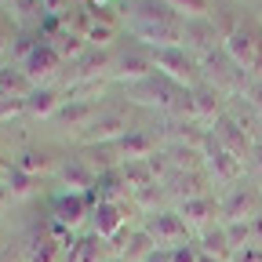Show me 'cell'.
Instances as JSON below:
<instances>
[{
  "instance_id": "12",
  "label": "cell",
  "mask_w": 262,
  "mask_h": 262,
  "mask_svg": "<svg viewBox=\"0 0 262 262\" xmlns=\"http://www.w3.org/2000/svg\"><path fill=\"white\" fill-rule=\"evenodd\" d=\"M91 222H95V233L102 237L106 244L110 241H120L124 237V226H127V204L102 201L98 208H91Z\"/></svg>"
},
{
  "instance_id": "4",
  "label": "cell",
  "mask_w": 262,
  "mask_h": 262,
  "mask_svg": "<svg viewBox=\"0 0 262 262\" xmlns=\"http://www.w3.org/2000/svg\"><path fill=\"white\" fill-rule=\"evenodd\" d=\"M182 91H186V88H179V84H171L168 77L153 73V77H146V80H139V84H131V88H127V98H131L135 106H153V110H160V113H171V110L179 106Z\"/></svg>"
},
{
  "instance_id": "24",
  "label": "cell",
  "mask_w": 262,
  "mask_h": 262,
  "mask_svg": "<svg viewBox=\"0 0 262 262\" xmlns=\"http://www.w3.org/2000/svg\"><path fill=\"white\" fill-rule=\"evenodd\" d=\"M106 106L102 102H62V110H58V120L66 124V127H73V131H84L98 113H102Z\"/></svg>"
},
{
  "instance_id": "36",
  "label": "cell",
  "mask_w": 262,
  "mask_h": 262,
  "mask_svg": "<svg viewBox=\"0 0 262 262\" xmlns=\"http://www.w3.org/2000/svg\"><path fill=\"white\" fill-rule=\"evenodd\" d=\"M40 44V33L37 29H18L15 33V40H11V58H18V62H26L29 58V51Z\"/></svg>"
},
{
  "instance_id": "39",
  "label": "cell",
  "mask_w": 262,
  "mask_h": 262,
  "mask_svg": "<svg viewBox=\"0 0 262 262\" xmlns=\"http://www.w3.org/2000/svg\"><path fill=\"white\" fill-rule=\"evenodd\" d=\"M196 258H201V248H196V244L171 248V262H196Z\"/></svg>"
},
{
  "instance_id": "21",
  "label": "cell",
  "mask_w": 262,
  "mask_h": 262,
  "mask_svg": "<svg viewBox=\"0 0 262 262\" xmlns=\"http://www.w3.org/2000/svg\"><path fill=\"white\" fill-rule=\"evenodd\" d=\"M153 251H157V244H153V237L146 233V229L124 233V237L117 241V258H124V262H146Z\"/></svg>"
},
{
  "instance_id": "45",
  "label": "cell",
  "mask_w": 262,
  "mask_h": 262,
  "mask_svg": "<svg viewBox=\"0 0 262 262\" xmlns=\"http://www.w3.org/2000/svg\"><path fill=\"white\" fill-rule=\"evenodd\" d=\"M91 8H106V4H113V0H88Z\"/></svg>"
},
{
  "instance_id": "32",
  "label": "cell",
  "mask_w": 262,
  "mask_h": 262,
  "mask_svg": "<svg viewBox=\"0 0 262 262\" xmlns=\"http://www.w3.org/2000/svg\"><path fill=\"white\" fill-rule=\"evenodd\" d=\"M33 91L29 77L22 70H11V66H0V98H26Z\"/></svg>"
},
{
  "instance_id": "33",
  "label": "cell",
  "mask_w": 262,
  "mask_h": 262,
  "mask_svg": "<svg viewBox=\"0 0 262 262\" xmlns=\"http://www.w3.org/2000/svg\"><path fill=\"white\" fill-rule=\"evenodd\" d=\"M15 168L37 179V175H48V171L55 168V160H51V153H48V149H22V153H18V160H15Z\"/></svg>"
},
{
  "instance_id": "6",
  "label": "cell",
  "mask_w": 262,
  "mask_h": 262,
  "mask_svg": "<svg viewBox=\"0 0 262 262\" xmlns=\"http://www.w3.org/2000/svg\"><path fill=\"white\" fill-rule=\"evenodd\" d=\"M127 131H135V127H131L124 110H102L84 131H73V142H80V149L84 146H102V142H120Z\"/></svg>"
},
{
  "instance_id": "14",
  "label": "cell",
  "mask_w": 262,
  "mask_h": 262,
  "mask_svg": "<svg viewBox=\"0 0 262 262\" xmlns=\"http://www.w3.org/2000/svg\"><path fill=\"white\" fill-rule=\"evenodd\" d=\"M153 55H139V51H131V55H120V58H113V70H110V80H117V84H139V80H146V77H153Z\"/></svg>"
},
{
  "instance_id": "46",
  "label": "cell",
  "mask_w": 262,
  "mask_h": 262,
  "mask_svg": "<svg viewBox=\"0 0 262 262\" xmlns=\"http://www.w3.org/2000/svg\"><path fill=\"white\" fill-rule=\"evenodd\" d=\"M8 201H11V196H8V193H4V189H0V208H4V204H8Z\"/></svg>"
},
{
  "instance_id": "28",
  "label": "cell",
  "mask_w": 262,
  "mask_h": 262,
  "mask_svg": "<svg viewBox=\"0 0 262 262\" xmlns=\"http://www.w3.org/2000/svg\"><path fill=\"white\" fill-rule=\"evenodd\" d=\"M58 110H62V98L51 88H33L26 95V113L29 117H58Z\"/></svg>"
},
{
  "instance_id": "1",
  "label": "cell",
  "mask_w": 262,
  "mask_h": 262,
  "mask_svg": "<svg viewBox=\"0 0 262 262\" xmlns=\"http://www.w3.org/2000/svg\"><path fill=\"white\" fill-rule=\"evenodd\" d=\"M127 29L135 40L149 44L153 51L186 48V18L175 15L164 0H135L127 11Z\"/></svg>"
},
{
  "instance_id": "19",
  "label": "cell",
  "mask_w": 262,
  "mask_h": 262,
  "mask_svg": "<svg viewBox=\"0 0 262 262\" xmlns=\"http://www.w3.org/2000/svg\"><path fill=\"white\" fill-rule=\"evenodd\" d=\"M88 215H91V208H88V201H84L80 193H58L55 201H51V219H55V222H62L66 229L80 226Z\"/></svg>"
},
{
  "instance_id": "20",
  "label": "cell",
  "mask_w": 262,
  "mask_h": 262,
  "mask_svg": "<svg viewBox=\"0 0 262 262\" xmlns=\"http://www.w3.org/2000/svg\"><path fill=\"white\" fill-rule=\"evenodd\" d=\"M117 149H120L124 164L127 160H149V157H157V135L146 131V127H135V131H127V135L117 142Z\"/></svg>"
},
{
  "instance_id": "40",
  "label": "cell",
  "mask_w": 262,
  "mask_h": 262,
  "mask_svg": "<svg viewBox=\"0 0 262 262\" xmlns=\"http://www.w3.org/2000/svg\"><path fill=\"white\" fill-rule=\"evenodd\" d=\"M11 40H15L11 22H8V15H4V11H0V55H8V51H11Z\"/></svg>"
},
{
  "instance_id": "7",
  "label": "cell",
  "mask_w": 262,
  "mask_h": 262,
  "mask_svg": "<svg viewBox=\"0 0 262 262\" xmlns=\"http://www.w3.org/2000/svg\"><path fill=\"white\" fill-rule=\"evenodd\" d=\"M201 153H204V168H208L211 182H222V186H237V182H241V175H244V160L233 157L226 146H219L211 131H208V142H204Z\"/></svg>"
},
{
  "instance_id": "31",
  "label": "cell",
  "mask_w": 262,
  "mask_h": 262,
  "mask_svg": "<svg viewBox=\"0 0 262 262\" xmlns=\"http://www.w3.org/2000/svg\"><path fill=\"white\" fill-rule=\"evenodd\" d=\"M120 175H124V182H127L131 193H139L146 186H160L157 175H153V168H149V160H127L124 168H120Z\"/></svg>"
},
{
  "instance_id": "15",
  "label": "cell",
  "mask_w": 262,
  "mask_h": 262,
  "mask_svg": "<svg viewBox=\"0 0 262 262\" xmlns=\"http://www.w3.org/2000/svg\"><path fill=\"white\" fill-rule=\"evenodd\" d=\"M222 215H226V222H251V219H258L262 215L258 211V193L251 186H233L229 196L222 201Z\"/></svg>"
},
{
  "instance_id": "3",
  "label": "cell",
  "mask_w": 262,
  "mask_h": 262,
  "mask_svg": "<svg viewBox=\"0 0 262 262\" xmlns=\"http://www.w3.org/2000/svg\"><path fill=\"white\" fill-rule=\"evenodd\" d=\"M153 66H157V73L160 77H168L171 84L193 91V88H201V62H196V55H189L186 48H160L153 51Z\"/></svg>"
},
{
  "instance_id": "23",
  "label": "cell",
  "mask_w": 262,
  "mask_h": 262,
  "mask_svg": "<svg viewBox=\"0 0 262 262\" xmlns=\"http://www.w3.org/2000/svg\"><path fill=\"white\" fill-rule=\"evenodd\" d=\"M215 40H222V37H219V29H215V22H211V18L186 22V44H193L196 58L211 55V51H215Z\"/></svg>"
},
{
  "instance_id": "5",
  "label": "cell",
  "mask_w": 262,
  "mask_h": 262,
  "mask_svg": "<svg viewBox=\"0 0 262 262\" xmlns=\"http://www.w3.org/2000/svg\"><path fill=\"white\" fill-rule=\"evenodd\" d=\"M196 62H201V77H204L208 88H215V91L226 95V98L244 95V88H248V84H244V73L226 58V51H211V55L196 58Z\"/></svg>"
},
{
  "instance_id": "43",
  "label": "cell",
  "mask_w": 262,
  "mask_h": 262,
  "mask_svg": "<svg viewBox=\"0 0 262 262\" xmlns=\"http://www.w3.org/2000/svg\"><path fill=\"white\" fill-rule=\"evenodd\" d=\"M248 160H251V168H255V171H258V179H262V146H255Z\"/></svg>"
},
{
  "instance_id": "30",
  "label": "cell",
  "mask_w": 262,
  "mask_h": 262,
  "mask_svg": "<svg viewBox=\"0 0 262 262\" xmlns=\"http://www.w3.org/2000/svg\"><path fill=\"white\" fill-rule=\"evenodd\" d=\"M66 262H106V241L98 233L80 237L73 244V251H66Z\"/></svg>"
},
{
  "instance_id": "47",
  "label": "cell",
  "mask_w": 262,
  "mask_h": 262,
  "mask_svg": "<svg viewBox=\"0 0 262 262\" xmlns=\"http://www.w3.org/2000/svg\"><path fill=\"white\" fill-rule=\"evenodd\" d=\"M196 262H219V258H211V255H204V251H201V258H196Z\"/></svg>"
},
{
  "instance_id": "9",
  "label": "cell",
  "mask_w": 262,
  "mask_h": 262,
  "mask_svg": "<svg viewBox=\"0 0 262 262\" xmlns=\"http://www.w3.org/2000/svg\"><path fill=\"white\" fill-rule=\"evenodd\" d=\"M62 58H58V51L48 44V40H40L37 48L29 51V58L22 62V73L29 77V84L33 88H48V80H55L58 77V70H62Z\"/></svg>"
},
{
  "instance_id": "35",
  "label": "cell",
  "mask_w": 262,
  "mask_h": 262,
  "mask_svg": "<svg viewBox=\"0 0 262 262\" xmlns=\"http://www.w3.org/2000/svg\"><path fill=\"white\" fill-rule=\"evenodd\" d=\"M8 8H11L22 22H37V26H40L44 15H48V11H44V0H8Z\"/></svg>"
},
{
  "instance_id": "42",
  "label": "cell",
  "mask_w": 262,
  "mask_h": 262,
  "mask_svg": "<svg viewBox=\"0 0 262 262\" xmlns=\"http://www.w3.org/2000/svg\"><path fill=\"white\" fill-rule=\"evenodd\" d=\"M233 262H262V248H244L233 255Z\"/></svg>"
},
{
  "instance_id": "10",
  "label": "cell",
  "mask_w": 262,
  "mask_h": 262,
  "mask_svg": "<svg viewBox=\"0 0 262 262\" xmlns=\"http://www.w3.org/2000/svg\"><path fill=\"white\" fill-rule=\"evenodd\" d=\"M208 131L215 135V142H219V146H226L229 153L241 157V160H248V157H251V149H255V146H251V135L241 127V120H237V117H229V113H226V117H219Z\"/></svg>"
},
{
  "instance_id": "26",
  "label": "cell",
  "mask_w": 262,
  "mask_h": 262,
  "mask_svg": "<svg viewBox=\"0 0 262 262\" xmlns=\"http://www.w3.org/2000/svg\"><path fill=\"white\" fill-rule=\"evenodd\" d=\"M0 189H4L11 201H26V196L37 193V179L26 175V171H18L15 164H8V168L0 171Z\"/></svg>"
},
{
  "instance_id": "37",
  "label": "cell",
  "mask_w": 262,
  "mask_h": 262,
  "mask_svg": "<svg viewBox=\"0 0 262 262\" xmlns=\"http://www.w3.org/2000/svg\"><path fill=\"white\" fill-rule=\"evenodd\" d=\"M135 196V208H142V211H149V215H157V204L168 196V189L164 186H146V189H139V193H131Z\"/></svg>"
},
{
  "instance_id": "29",
  "label": "cell",
  "mask_w": 262,
  "mask_h": 262,
  "mask_svg": "<svg viewBox=\"0 0 262 262\" xmlns=\"http://www.w3.org/2000/svg\"><path fill=\"white\" fill-rule=\"evenodd\" d=\"M201 248L204 255H211V258H219V262H226L229 255H233V244H229V233H226V226H211V229H204L201 233Z\"/></svg>"
},
{
  "instance_id": "18",
  "label": "cell",
  "mask_w": 262,
  "mask_h": 262,
  "mask_svg": "<svg viewBox=\"0 0 262 262\" xmlns=\"http://www.w3.org/2000/svg\"><path fill=\"white\" fill-rule=\"evenodd\" d=\"M193 117H196V124L211 127L219 117H226V95H219V91L208 88V84L193 88Z\"/></svg>"
},
{
  "instance_id": "44",
  "label": "cell",
  "mask_w": 262,
  "mask_h": 262,
  "mask_svg": "<svg viewBox=\"0 0 262 262\" xmlns=\"http://www.w3.org/2000/svg\"><path fill=\"white\" fill-rule=\"evenodd\" d=\"M146 262H171V251H168V248H157V251H153Z\"/></svg>"
},
{
  "instance_id": "16",
  "label": "cell",
  "mask_w": 262,
  "mask_h": 262,
  "mask_svg": "<svg viewBox=\"0 0 262 262\" xmlns=\"http://www.w3.org/2000/svg\"><path fill=\"white\" fill-rule=\"evenodd\" d=\"M80 160H84V168L98 179V175H106V171H120L124 168V157H120V149H117V142H102V146H84L80 153H77Z\"/></svg>"
},
{
  "instance_id": "11",
  "label": "cell",
  "mask_w": 262,
  "mask_h": 262,
  "mask_svg": "<svg viewBox=\"0 0 262 262\" xmlns=\"http://www.w3.org/2000/svg\"><path fill=\"white\" fill-rule=\"evenodd\" d=\"M208 186H211V175L201 171V168H196V171H171L168 182H164L168 196H175L179 204H182V201H196V196H211Z\"/></svg>"
},
{
  "instance_id": "48",
  "label": "cell",
  "mask_w": 262,
  "mask_h": 262,
  "mask_svg": "<svg viewBox=\"0 0 262 262\" xmlns=\"http://www.w3.org/2000/svg\"><path fill=\"white\" fill-rule=\"evenodd\" d=\"M106 262H124V258H117V255H113V258H106Z\"/></svg>"
},
{
  "instance_id": "13",
  "label": "cell",
  "mask_w": 262,
  "mask_h": 262,
  "mask_svg": "<svg viewBox=\"0 0 262 262\" xmlns=\"http://www.w3.org/2000/svg\"><path fill=\"white\" fill-rule=\"evenodd\" d=\"M70 84H88V80H106L110 77V70H113V55L106 51V48H91L80 62H73L70 66Z\"/></svg>"
},
{
  "instance_id": "41",
  "label": "cell",
  "mask_w": 262,
  "mask_h": 262,
  "mask_svg": "<svg viewBox=\"0 0 262 262\" xmlns=\"http://www.w3.org/2000/svg\"><path fill=\"white\" fill-rule=\"evenodd\" d=\"M44 11H48V15H58V18H66V15L73 11V4H70V0H44Z\"/></svg>"
},
{
  "instance_id": "17",
  "label": "cell",
  "mask_w": 262,
  "mask_h": 262,
  "mask_svg": "<svg viewBox=\"0 0 262 262\" xmlns=\"http://www.w3.org/2000/svg\"><path fill=\"white\" fill-rule=\"evenodd\" d=\"M179 215L189 229H211L215 226V215H222V204L215 201V196H196V201H182L179 204Z\"/></svg>"
},
{
  "instance_id": "8",
  "label": "cell",
  "mask_w": 262,
  "mask_h": 262,
  "mask_svg": "<svg viewBox=\"0 0 262 262\" xmlns=\"http://www.w3.org/2000/svg\"><path fill=\"white\" fill-rule=\"evenodd\" d=\"M146 233L153 237V244L157 248H182V244H189V226L182 222V215L179 211H157V215H149V222H146Z\"/></svg>"
},
{
  "instance_id": "34",
  "label": "cell",
  "mask_w": 262,
  "mask_h": 262,
  "mask_svg": "<svg viewBox=\"0 0 262 262\" xmlns=\"http://www.w3.org/2000/svg\"><path fill=\"white\" fill-rule=\"evenodd\" d=\"M175 15H182L186 22H196V18H211L215 8H211V0H164Z\"/></svg>"
},
{
  "instance_id": "2",
  "label": "cell",
  "mask_w": 262,
  "mask_h": 262,
  "mask_svg": "<svg viewBox=\"0 0 262 262\" xmlns=\"http://www.w3.org/2000/svg\"><path fill=\"white\" fill-rule=\"evenodd\" d=\"M226 58L237 66L244 77H258L262 73V29L251 22H241L229 37L222 40Z\"/></svg>"
},
{
  "instance_id": "38",
  "label": "cell",
  "mask_w": 262,
  "mask_h": 262,
  "mask_svg": "<svg viewBox=\"0 0 262 262\" xmlns=\"http://www.w3.org/2000/svg\"><path fill=\"white\" fill-rule=\"evenodd\" d=\"M26 113V98H0V120H15Z\"/></svg>"
},
{
  "instance_id": "22",
  "label": "cell",
  "mask_w": 262,
  "mask_h": 262,
  "mask_svg": "<svg viewBox=\"0 0 262 262\" xmlns=\"http://www.w3.org/2000/svg\"><path fill=\"white\" fill-rule=\"evenodd\" d=\"M58 179H62V186H66V193H88V189H95V175L84 168V160L80 157H70V160H62V168H58Z\"/></svg>"
},
{
  "instance_id": "27",
  "label": "cell",
  "mask_w": 262,
  "mask_h": 262,
  "mask_svg": "<svg viewBox=\"0 0 262 262\" xmlns=\"http://www.w3.org/2000/svg\"><path fill=\"white\" fill-rule=\"evenodd\" d=\"M51 48L58 51V58H62V62H70V66H73V62H80V58L91 51V44L80 37V33H73L70 26H66V29L58 33V37L51 40Z\"/></svg>"
},
{
  "instance_id": "25",
  "label": "cell",
  "mask_w": 262,
  "mask_h": 262,
  "mask_svg": "<svg viewBox=\"0 0 262 262\" xmlns=\"http://www.w3.org/2000/svg\"><path fill=\"white\" fill-rule=\"evenodd\" d=\"M58 255H66V248L48 233V229H40V233H33L26 241V262H58Z\"/></svg>"
}]
</instances>
